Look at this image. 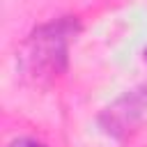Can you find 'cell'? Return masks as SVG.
<instances>
[{
  "mask_svg": "<svg viewBox=\"0 0 147 147\" xmlns=\"http://www.w3.org/2000/svg\"><path fill=\"white\" fill-rule=\"evenodd\" d=\"M145 55H147V53H145Z\"/></svg>",
  "mask_w": 147,
  "mask_h": 147,
  "instance_id": "obj_3",
  "label": "cell"
},
{
  "mask_svg": "<svg viewBox=\"0 0 147 147\" xmlns=\"http://www.w3.org/2000/svg\"><path fill=\"white\" fill-rule=\"evenodd\" d=\"M9 147H44V145L37 142V140H30V138H18V140H14Z\"/></svg>",
  "mask_w": 147,
  "mask_h": 147,
  "instance_id": "obj_2",
  "label": "cell"
},
{
  "mask_svg": "<svg viewBox=\"0 0 147 147\" xmlns=\"http://www.w3.org/2000/svg\"><path fill=\"white\" fill-rule=\"evenodd\" d=\"M69 23H57V25H51V28H44L39 32L32 34L30 39V60L34 62V67H41V64H51L55 67V60L57 57H64V44H67V28ZM57 69V67H55Z\"/></svg>",
  "mask_w": 147,
  "mask_h": 147,
  "instance_id": "obj_1",
  "label": "cell"
}]
</instances>
